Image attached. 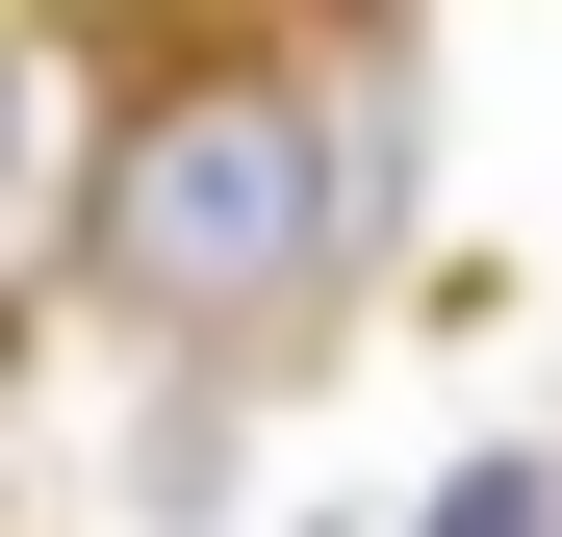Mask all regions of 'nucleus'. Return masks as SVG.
Here are the masks:
<instances>
[{
  "label": "nucleus",
  "instance_id": "f257e3e1",
  "mask_svg": "<svg viewBox=\"0 0 562 537\" xmlns=\"http://www.w3.org/2000/svg\"><path fill=\"white\" fill-rule=\"evenodd\" d=\"M52 77H77L52 307H128L179 384L307 358V307L384 256L409 52H384V26H77Z\"/></svg>",
  "mask_w": 562,
  "mask_h": 537
},
{
  "label": "nucleus",
  "instance_id": "f03ea898",
  "mask_svg": "<svg viewBox=\"0 0 562 537\" xmlns=\"http://www.w3.org/2000/svg\"><path fill=\"white\" fill-rule=\"evenodd\" d=\"M435 537H562V461H460V486H435Z\"/></svg>",
  "mask_w": 562,
  "mask_h": 537
}]
</instances>
